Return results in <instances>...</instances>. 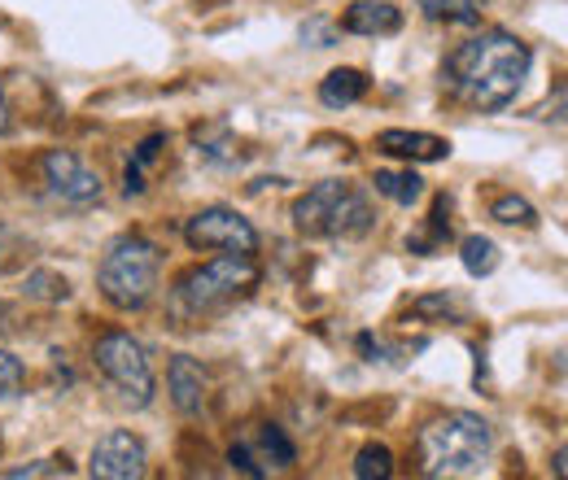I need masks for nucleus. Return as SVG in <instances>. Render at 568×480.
<instances>
[{
	"mask_svg": "<svg viewBox=\"0 0 568 480\" xmlns=\"http://www.w3.org/2000/svg\"><path fill=\"white\" fill-rule=\"evenodd\" d=\"M27 297H40V302H67V297H71V284H67V275L31 272L27 275Z\"/></svg>",
	"mask_w": 568,
	"mask_h": 480,
	"instance_id": "obj_22",
	"label": "nucleus"
},
{
	"mask_svg": "<svg viewBox=\"0 0 568 480\" xmlns=\"http://www.w3.org/2000/svg\"><path fill=\"white\" fill-rule=\"evenodd\" d=\"M258 450H263V459H272L276 468H293V459H297L293 441L284 437V428H276V423H263V428H258Z\"/></svg>",
	"mask_w": 568,
	"mask_h": 480,
	"instance_id": "obj_21",
	"label": "nucleus"
},
{
	"mask_svg": "<svg viewBox=\"0 0 568 480\" xmlns=\"http://www.w3.org/2000/svg\"><path fill=\"white\" fill-rule=\"evenodd\" d=\"M351 35H398L403 31V9L389 0H355L342 18Z\"/></svg>",
	"mask_w": 568,
	"mask_h": 480,
	"instance_id": "obj_12",
	"label": "nucleus"
},
{
	"mask_svg": "<svg viewBox=\"0 0 568 480\" xmlns=\"http://www.w3.org/2000/svg\"><path fill=\"white\" fill-rule=\"evenodd\" d=\"M9 132V101H4V92H0V136Z\"/></svg>",
	"mask_w": 568,
	"mask_h": 480,
	"instance_id": "obj_26",
	"label": "nucleus"
},
{
	"mask_svg": "<svg viewBox=\"0 0 568 480\" xmlns=\"http://www.w3.org/2000/svg\"><path fill=\"white\" fill-rule=\"evenodd\" d=\"M529 67H534L529 44L520 35L495 27V31L473 35L468 44H459L446 58V83L464 105H473L481 114H495V110L516 101Z\"/></svg>",
	"mask_w": 568,
	"mask_h": 480,
	"instance_id": "obj_1",
	"label": "nucleus"
},
{
	"mask_svg": "<svg viewBox=\"0 0 568 480\" xmlns=\"http://www.w3.org/2000/svg\"><path fill=\"white\" fill-rule=\"evenodd\" d=\"M166 389H171V402H175L180 415H202V407H206V371L189 354H175L171 358Z\"/></svg>",
	"mask_w": 568,
	"mask_h": 480,
	"instance_id": "obj_11",
	"label": "nucleus"
},
{
	"mask_svg": "<svg viewBox=\"0 0 568 480\" xmlns=\"http://www.w3.org/2000/svg\"><path fill=\"white\" fill-rule=\"evenodd\" d=\"M376 149L403 162H446L450 157V140L433 136V132H407V127H389L376 136Z\"/></svg>",
	"mask_w": 568,
	"mask_h": 480,
	"instance_id": "obj_10",
	"label": "nucleus"
},
{
	"mask_svg": "<svg viewBox=\"0 0 568 480\" xmlns=\"http://www.w3.org/2000/svg\"><path fill=\"white\" fill-rule=\"evenodd\" d=\"M367 88H372V79L355 67H342L333 70L324 83H320V101L328 105V110H346V105H355L367 96Z\"/></svg>",
	"mask_w": 568,
	"mask_h": 480,
	"instance_id": "obj_13",
	"label": "nucleus"
},
{
	"mask_svg": "<svg viewBox=\"0 0 568 480\" xmlns=\"http://www.w3.org/2000/svg\"><path fill=\"white\" fill-rule=\"evenodd\" d=\"M22 380H27L22 358H18V354H9V349H0V402H4V398H13V394L22 389Z\"/></svg>",
	"mask_w": 568,
	"mask_h": 480,
	"instance_id": "obj_23",
	"label": "nucleus"
},
{
	"mask_svg": "<svg viewBox=\"0 0 568 480\" xmlns=\"http://www.w3.org/2000/svg\"><path fill=\"white\" fill-rule=\"evenodd\" d=\"M372 188L381 197H389L394 206H416L425 197V180L416 171H376L372 175Z\"/></svg>",
	"mask_w": 568,
	"mask_h": 480,
	"instance_id": "obj_14",
	"label": "nucleus"
},
{
	"mask_svg": "<svg viewBox=\"0 0 568 480\" xmlns=\"http://www.w3.org/2000/svg\"><path fill=\"white\" fill-rule=\"evenodd\" d=\"M459 258H464L468 275H490L498 267V245L490 236H464Z\"/></svg>",
	"mask_w": 568,
	"mask_h": 480,
	"instance_id": "obj_17",
	"label": "nucleus"
},
{
	"mask_svg": "<svg viewBox=\"0 0 568 480\" xmlns=\"http://www.w3.org/2000/svg\"><path fill=\"white\" fill-rule=\"evenodd\" d=\"M184 241H189L193 249H206V254H258V232H254V223L227 206L197 210V214L184 223Z\"/></svg>",
	"mask_w": 568,
	"mask_h": 480,
	"instance_id": "obj_7",
	"label": "nucleus"
},
{
	"mask_svg": "<svg viewBox=\"0 0 568 480\" xmlns=\"http://www.w3.org/2000/svg\"><path fill=\"white\" fill-rule=\"evenodd\" d=\"M490 218H495V223H503V227H538V210L529 206L525 197H516V193H503V197H495Z\"/></svg>",
	"mask_w": 568,
	"mask_h": 480,
	"instance_id": "obj_18",
	"label": "nucleus"
},
{
	"mask_svg": "<svg viewBox=\"0 0 568 480\" xmlns=\"http://www.w3.org/2000/svg\"><path fill=\"white\" fill-rule=\"evenodd\" d=\"M9 328V310H4V302H0V333Z\"/></svg>",
	"mask_w": 568,
	"mask_h": 480,
	"instance_id": "obj_27",
	"label": "nucleus"
},
{
	"mask_svg": "<svg viewBox=\"0 0 568 480\" xmlns=\"http://www.w3.org/2000/svg\"><path fill=\"white\" fill-rule=\"evenodd\" d=\"M40 175H44V188L62 206H97L101 202V175L71 149H49L40 157Z\"/></svg>",
	"mask_w": 568,
	"mask_h": 480,
	"instance_id": "obj_8",
	"label": "nucleus"
},
{
	"mask_svg": "<svg viewBox=\"0 0 568 480\" xmlns=\"http://www.w3.org/2000/svg\"><path fill=\"white\" fill-rule=\"evenodd\" d=\"M293 227L315 241H363L376 227V210L355 184L320 180L293 202Z\"/></svg>",
	"mask_w": 568,
	"mask_h": 480,
	"instance_id": "obj_3",
	"label": "nucleus"
},
{
	"mask_svg": "<svg viewBox=\"0 0 568 480\" xmlns=\"http://www.w3.org/2000/svg\"><path fill=\"white\" fill-rule=\"evenodd\" d=\"M158 267H162V258H158V245L153 241H144L136 232L132 236H119L105 249L101 267H97L101 297L114 310H144L149 297H153V288H158Z\"/></svg>",
	"mask_w": 568,
	"mask_h": 480,
	"instance_id": "obj_5",
	"label": "nucleus"
},
{
	"mask_svg": "<svg viewBox=\"0 0 568 480\" xmlns=\"http://www.w3.org/2000/svg\"><path fill=\"white\" fill-rule=\"evenodd\" d=\"M495 455V428L473 411H450L420 432V472L425 477H477Z\"/></svg>",
	"mask_w": 568,
	"mask_h": 480,
	"instance_id": "obj_2",
	"label": "nucleus"
},
{
	"mask_svg": "<svg viewBox=\"0 0 568 480\" xmlns=\"http://www.w3.org/2000/svg\"><path fill=\"white\" fill-rule=\"evenodd\" d=\"M162 144H166V136H149L141 149H136V157L128 162V184H123L128 197H141L144 193V171H149V162L162 153Z\"/></svg>",
	"mask_w": 568,
	"mask_h": 480,
	"instance_id": "obj_20",
	"label": "nucleus"
},
{
	"mask_svg": "<svg viewBox=\"0 0 568 480\" xmlns=\"http://www.w3.org/2000/svg\"><path fill=\"white\" fill-rule=\"evenodd\" d=\"M22 477H71V468H67V459L62 463L53 459V463H27V468H13L9 472V480H22Z\"/></svg>",
	"mask_w": 568,
	"mask_h": 480,
	"instance_id": "obj_24",
	"label": "nucleus"
},
{
	"mask_svg": "<svg viewBox=\"0 0 568 480\" xmlns=\"http://www.w3.org/2000/svg\"><path fill=\"white\" fill-rule=\"evenodd\" d=\"M258 275L263 272H258L254 254H223V258H214L206 267H193L184 275L175 284V302H180L184 315L206 319V315L236 306L241 297H250L258 288Z\"/></svg>",
	"mask_w": 568,
	"mask_h": 480,
	"instance_id": "obj_4",
	"label": "nucleus"
},
{
	"mask_svg": "<svg viewBox=\"0 0 568 480\" xmlns=\"http://www.w3.org/2000/svg\"><path fill=\"white\" fill-rule=\"evenodd\" d=\"M88 472L97 480H141L144 477V441L132 432H105L97 446H92V459H88Z\"/></svg>",
	"mask_w": 568,
	"mask_h": 480,
	"instance_id": "obj_9",
	"label": "nucleus"
},
{
	"mask_svg": "<svg viewBox=\"0 0 568 480\" xmlns=\"http://www.w3.org/2000/svg\"><path fill=\"white\" fill-rule=\"evenodd\" d=\"M92 358H97V371L105 376V385L119 394L123 407L144 411L153 402V367H149L144 345L132 333H105L92 349Z\"/></svg>",
	"mask_w": 568,
	"mask_h": 480,
	"instance_id": "obj_6",
	"label": "nucleus"
},
{
	"mask_svg": "<svg viewBox=\"0 0 568 480\" xmlns=\"http://www.w3.org/2000/svg\"><path fill=\"white\" fill-rule=\"evenodd\" d=\"M355 477L358 480H389L394 477V455H389V446L367 441V446L355 455Z\"/></svg>",
	"mask_w": 568,
	"mask_h": 480,
	"instance_id": "obj_16",
	"label": "nucleus"
},
{
	"mask_svg": "<svg viewBox=\"0 0 568 480\" xmlns=\"http://www.w3.org/2000/svg\"><path fill=\"white\" fill-rule=\"evenodd\" d=\"M13 254H18V236H13V232L0 223V272L13 263Z\"/></svg>",
	"mask_w": 568,
	"mask_h": 480,
	"instance_id": "obj_25",
	"label": "nucleus"
},
{
	"mask_svg": "<svg viewBox=\"0 0 568 480\" xmlns=\"http://www.w3.org/2000/svg\"><path fill=\"white\" fill-rule=\"evenodd\" d=\"M433 22H455V27H477L481 22V9L477 0H416Z\"/></svg>",
	"mask_w": 568,
	"mask_h": 480,
	"instance_id": "obj_15",
	"label": "nucleus"
},
{
	"mask_svg": "<svg viewBox=\"0 0 568 480\" xmlns=\"http://www.w3.org/2000/svg\"><path fill=\"white\" fill-rule=\"evenodd\" d=\"M450 202L446 197H437L433 202V218H428V232L425 236H407V249H416V254H433L437 245H442V236H450Z\"/></svg>",
	"mask_w": 568,
	"mask_h": 480,
	"instance_id": "obj_19",
	"label": "nucleus"
}]
</instances>
